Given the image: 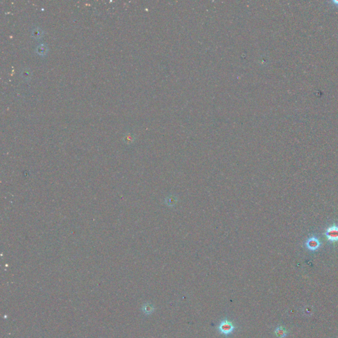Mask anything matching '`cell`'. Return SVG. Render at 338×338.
I'll return each mask as SVG.
<instances>
[{
    "mask_svg": "<svg viewBox=\"0 0 338 338\" xmlns=\"http://www.w3.org/2000/svg\"><path fill=\"white\" fill-rule=\"evenodd\" d=\"M42 31L40 29L36 28L33 30V35L35 38H40L42 35Z\"/></svg>",
    "mask_w": 338,
    "mask_h": 338,
    "instance_id": "8",
    "label": "cell"
},
{
    "mask_svg": "<svg viewBox=\"0 0 338 338\" xmlns=\"http://www.w3.org/2000/svg\"><path fill=\"white\" fill-rule=\"evenodd\" d=\"M23 76L25 79H29L31 76V73L29 69H25L23 72Z\"/></svg>",
    "mask_w": 338,
    "mask_h": 338,
    "instance_id": "9",
    "label": "cell"
},
{
    "mask_svg": "<svg viewBox=\"0 0 338 338\" xmlns=\"http://www.w3.org/2000/svg\"><path fill=\"white\" fill-rule=\"evenodd\" d=\"M320 242L316 238H310L306 242V246L310 250H316L320 247Z\"/></svg>",
    "mask_w": 338,
    "mask_h": 338,
    "instance_id": "3",
    "label": "cell"
},
{
    "mask_svg": "<svg viewBox=\"0 0 338 338\" xmlns=\"http://www.w3.org/2000/svg\"><path fill=\"white\" fill-rule=\"evenodd\" d=\"M177 202V198L174 195H170L168 196L166 198V204L168 206H171V207H173L174 206L176 205V203Z\"/></svg>",
    "mask_w": 338,
    "mask_h": 338,
    "instance_id": "6",
    "label": "cell"
},
{
    "mask_svg": "<svg viewBox=\"0 0 338 338\" xmlns=\"http://www.w3.org/2000/svg\"><path fill=\"white\" fill-rule=\"evenodd\" d=\"M236 328L237 327L233 324V322L228 320L227 318H225L220 322L217 328L219 332L225 336H230L233 333Z\"/></svg>",
    "mask_w": 338,
    "mask_h": 338,
    "instance_id": "1",
    "label": "cell"
},
{
    "mask_svg": "<svg viewBox=\"0 0 338 338\" xmlns=\"http://www.w3.org/2000/svg\"><path fill=\"white\" fill-rule=\"evenodd\" d=\"M326 236L332 242L338 241V227L332 226L326 230Z\"/></svg>",
    "mask_w": 338,
    "mask_h": 338,
    "instance_id": "2",
    "label": "cell"
},
{
    "mask_svg": "<svg viewBox=\"0 0 338 338\" xmlns=\"http://www.w3.org/2000/svg\"><path fill=\"white\" fill-rule=\"evenodd\" d=\"M274 332L276 336L280 338H284L287 336V330L285 328L281 327V326H278V327H277L276 329H275Z\"/></svg>",
    "mask_w": 338,
    "mask_h": 338,
    "instance_id": "4",
    "label": "cell"
},
{
    "mask_svg": "<svg viewBox=\"0 0 338 338\" xmlns=\"http://www.w3.org/2000/svg\"><path fill=\"white\" fill-rule=\"evenodd\" d=\"M47 51V47L45 44H40L37 47V52L38 54L40 55H44L46 53Z\"/></svg>",
    "mask_w": 338,
    "mask_h": 338,
    "instance_id": "7",
    "label": "cell"
},
{
    "mask_svg": "<svg viewBox=\"0 0 338 338\" xmlns=\"http://www.w3.org/2000/svg\"><path fill=\"white\" fill-rule=\"evenodd\" d=\"M154 310H155L154 306H153L151 304L149 303V302L145 303L142 306V311L145 314H146V315H149V314H152L153 311H154Z\"/></svg>",
    "mask_w": 338,
    "mask_h": 338,
    "instance_id": "5",
    "label": "cell"
}]
</instances>
